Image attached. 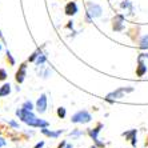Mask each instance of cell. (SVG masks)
I'll list each match as a JSON object with an SVG mask.
<instances>
[{
    "label": "cell",
    "instance_id": "1",
    "mask_svg": "<svg viewBox=\"0 0 148 148\" xmlns=\"http://www.w3.org/2000/svg\"><path fill=\"white\" fill-rule=\"evenodd\" d=\"M16 115L19 119H21V120L24 121L25 124H28V125H31V127H41L44 128L48 125V123L44 120H41V119H38V117L35 116L34 114H32L31 111H27L24 110V108H20V110L16 111Z\"/></svg>",
    "mask_w": 148,
    "mask_h": 148
},
{
    "label": "cell",
    "instance_id": "2",
    "mask_svg": "<svg viewBox=\"0 0 148 148\" xmlns=\"http://www.w3.org/2000/svg\"><path fill=\"white\" fill-rule=\"evenodd\" d=\"M91 120H92V116L87 111H79L71 117L72 123H90Z\"/></svg>",
    "mask_w": 148,
    "mask_h": 148
},
{
    "label": "cell",
    "instance_id": "3",
    "mask_svg": "<svg viewBox=\"0 0 148 148\" xmlns=\"http://www.w3.org/2000/svg\"><path fill=\"white\" fill-rule=\"evenodd\" d=\"M131 91H134V88H119V90H116L115 92H111L110 95L107 96V99L110 100H112V99H120V97H123V95L124 93H127V92H131Z\"/></svg>",
    "mask_w": 148,
    "mask_h": 148
},
{
    "label": "cell",
    "instance_id": "4",
    "mask_svg": "<svg viewBox=\"0 0 148 148\" xmlns=\"http://www.w3.org/2000/svg\"><path fill=\"white\" fill-rule=\"evenodd\" d=\"M101 7L97 5V4H93V3H90L88 4V15L91 17H99L101 15Z\"/></svg>",
    "mask_w": 148,
    "mask_h": 148
},
{
    "label": "cell",
    "instance_id": "5",
    "mask_svg": "<svg viewBox=\"0 0 148 148\" xmlns=\"http://www.w3.org/2000/svg\"><path fill=\"white\" fill-rule=\"evenodd\" d=\"M36 108H38V111L40 114H44L45 110H47V96H45L44 93H43L38 99V101H36Z\"/></svg>",
    "mask_w": 148,
    "mask_h": 148
},
{
    "label": "cell",
    "instance_id": "6",
    "mask_svg": "<svg viewBox=\"0 0 148 148\" xmlns=\"http://www.w3.org/2000/svg\"><path fill=\"white\" fill-rule=\"evenodd\" d=\"M101 127H103V124H97V127H96V128H93V130H91V131H90L91 138L93 139V141H95V143H96V144L99 145V147H104L103 143H100L99 139H97V134L100 132V128H101Z\"/></svg>",
    "mask_w": 148,
    "mask_h": 148
},
{
    "label": "cell",
    "instance_id": "7",
    "mask_svg": "<svg viewBox=\"0 0 148 148\" xmlns=\"http://www.w3.org/2000/svg\"><path fill=\"white\" fill-rule=\"evenodd\" d=\"M25 69H27V66H25V64H21L20 68H19V71L16 72V82L17 83H23V82H24Z\"/></svg>",
    "mask_w": 148,
    "mask_h": 148
},
{
    "label": "cell",
    "instance_id": "8",
    "mask_svg": "<svg viewBox=\"0 0 148 148\" xmlns=\"http://www.w3.org/2000/svg\"><path fill=\"white\" fill-rule=\"evenodd\" d=\"M77 12V5H76L75 1H69L66 5V14L69 15V16H73V15Z\"/></svg>",
    "mask_w": 148,
    "mask_h": 148
},
{
    "label": "cell",
    "instance_id": "9",
    "mask_svg": "<svg viewBox=\"0 0 148 148\" xmlns=\"http://www.w3.org/2000/svg\"><path fill=\"white\" fill-rule=\"evenodd\" d=\"M123 20H124V17L120 16V15L114 19V25H112V27H114L115 31H121V29L124 28L123 27Z\"/></svg>",
    "mask_w": 148,
    "mask_h": 148
},
{
    "label": "cell",
    "instance_id": "10",
    "mask_svg": "<svg viewBox=\"0 0 148 148\" xmlns=\"http://www.w3.org/2000/svg\"><path fill=\"white\" fill-rule=\"evenodd\" d=\"M145 72H147V66L141 62V58H139V67H138V71H136V75L143 76Z\"/></svg>",
    "mask_w": 148,
    "mask_h": 148
},
{
    "label": "cell",
    "instance_id": "11",
    "mask_svg": "<svg viewBox=\"0 0 148 148\" xmlns=\"http://www.w3.org/2000/svg\"><path fill=\"white\" fill-rule=\"evenodd\" d=\"M41 132H43V134L44 135H47V136H51V138H58L59 135H62V130H60V131H58V132H53V131H48V130H47V128H43V130H41Z\"/></svg>",
    "mask_w": 148,
    "mask_h": 148
},
{
    "label": "cell",
    "instance_id": "12",
    "mask_svg": "<svg viewBox=\"0 0 148 148\" xmlns=\"http://www.w3.org/2000/svg\"><path fill=\"white\" fill-rule=\"evenodd\" d=\"M11 92V86L10 84H3L0 87V96H7Z\"/></svg>",
    "mask_w": 148,
    "mask_h": 148
},
{
    "label": "cell",
    "instance_id": "13",
    "mask_svg": "<svg viewBox=\"0 0 148 148\" xmlns=\"http://www.w3.org/2000/svg\"><path fill=\"white\" fill-rule=\"evenodd\" d=\"M123 135L127 139H131V140H132V145H136V138H135V136H136V131H135V130H132L131 132H127V134H123Z\"/></svg>",
    "mask_w": 148,
    "mask_h": 148
},
{
    "label": "cell",
    "instance_id": "14",
    "mask_svg": "<svg viewBox=\"0 0 148 148\" xmlns=\"http://www.w3.org/2000/svg\"><path fill=\"white\" fill-rule=\"evenodd\" d=\"M140 48H148V35L143 36L140 40Z\"/></svg>",
    "mask_w": 148,
    "mask_h": 148
},
{
    "label": "cell",
    "instance_id": "15",
    "mask_svg": "<svg viewBox=\"0 0 148 148\" xmlns=\"http://www.w3.org/2000/svg\"><path fill=\"white\" fill-rule=\"evenodd\" d=\"M21 108H24V110H27V111H32L34 106H32L31 101H25V103L23 104V107H21Z\"/></svg>",
    "mask_w": 148,
    "mask_h": 148
},
{
    "label": "cell",
    "instance_id": "16",
    "mask_svg": "<svg viewBox=\"0 0 148 148\" xmlns=\"http://www.w3.org/2000/svg\"><path fill=\"white\" fill-rule=\"evenodd\" d=\"M120 5H121V8H130V10L132 11V5H131V3H130L128 0H125V1H123V3H121Z\"/></svg>",
    "mask_w": 148,
    "mask_h": 148
},
{
    "label": "cell",
    "instance_id": "17",
    "mask_svg": "<svg viewBox=\"0 0 148 148\" xmlns=\"http://www.w3.org/2000/svg\"><path fill=\"white\" fill-rule=\"evenodd\" d=\"M7 79V72H5V69L0 68V80H5Z\"/></svg>",
    "mask_w": 148,
    "mask_h": 148
},
{
    "label": "cell",
    "instance_id": "18",
    "mask_svg": "<svg viewBox=\"0 0 148 148\" xmlns=\"http://www.w3.org/2000/svg\"><path fill=\"white\" fill-rule=\"evenodd\" d=\"M58 115H59V117H64L66 116V108H63V107H60L58 110Z\"/></svg>",
    "mask_w": 148,
    "mask_h": 148
},
{
    "label": "cell",
    "instance_id": "19",
    "mask_svg": "<svg viewBox=\"0 0 148 148\" xmlns=\"http://www.w3.org/2000/svg\"><path fill=\"white\" fill-rule=\"evenodd\" d=\"M59 148H73V147H72V145H71V144H68L67 141H63L62 144L59 145Z\"/></svg>",
    "mask_w": 148,
    "mask_h": 148
},
{
    "label": "cell",
    "instance_id": "20",
    "mask_svg": "<svg viewBox=\"0 0 148 148\" xmlns=\"http://www.w3.org/2000/svg\"><path fill=\"white\" fill-rule=\"evenodd\" d=\"M45 62V56L44 55H39V58H38V64H43V63Z\"/></svg>",
    "mask_w": 148,
    "mask_h": 148
},
{
    "label": "cell",
    "instance_id": "21",
    "mask_svg": "<svg viewBox=\"0 0 148 148\" xmlns=\"http://www.w3.org/2000/svg\"><path fill=\"white\" fill-rule=\"evenodd\" d=\"M7 58L10 59V63H11V64L14 66V64H15V60H14V58L11 56V52H10V51H7Z\"/></svg>",
    "mask_w": 148,
    "mask_h": 148
},
{
    "label": "cell",
    "instance_id": "22",
    "mask_svg": "<svg viewBox=\"0 0 148 148\" xmlns=\"http://www.w3.org/2000/svg\"><path fill=\"white\" fill-rule=\"evenodd\" d=\"M39 53H40V51H36V52H35L34 55H32L31 58H29V62H34V60H35V58H36V56H39Z\"/></svg>",
    "mask_w": 148,
    "mask_h": 148
},
{
    "label": "cell",
    "instance_id": "23",
    "mask_svg": "<svg viewBox=\"0 0 148 148\" xmlns=\"http://www.w3.org/2000/svg\"><path fill=\"white\" fill-rule=\"evenodd\" d=\"M43 145H44V141H40V143H38V144L35 145V148H41Z\"/></svg>",
    "mask_w": 148,
    "mask_h": 148
},
{
    "label": "cell",
    "instance_id": "24",
    "mask_svg": "<svg viewBox=\"0 0 148 148\" xmlns=\"http://www.w3.org/2000/svg\"><path fill=\"white\" fill-rule=\"evenodd\" d=\"M5 145V140L3 138H0V147H4Z\"/></svg>",
    "mask_w": 148,
    "mask_h": 148
},
{
    "label": "cell",
    "instance_id": "25",
    "mask_svg": "<svg viewBox=\"0 0 148 148\" xmlns=\"http://www.w3.org/2000/svg\"><path fill=\"white\" fill-rule=\"evenodd\" d=\"M10 124L12 125V127H19V125H17V124L15 123V121H10Z\"/></svg>",
    "mask_w": 148,
    "mask_h": 148
},
{
    "label": "cell",
    "instance_id": "26",
    "mask_svg": "<svg viewBox=\"0 0 148 148\" xmlns=\"http://www.w3.org/2000/svg\"><path fill=\"white\" fill-rule=\"evenodd\" d=\"M80 134H82V132H73V134H71V136H79Z\"/></svg>",
    "mask_w": 148,
    "mask_h": 148
},
{
    "label": "cell",
    "instance_id": "27",
    "mask_svg": "<svg viewBox=\"0 0 148 148\" xmlns=\"http://www.w3.org/2000/svg\"><path fill=\"white\" fill-rule=\"evenodd\" d=\"M141 58H148V53H143V55H141Z\"/></svg>",
    "mask_w": 148,
    "mask_h": 148
},
{
    "label": "cell",
    "instance_id": "28",
    "mask_svg": "<svg viewBox=\"0 0 148 148\" xmlns=\"http://www.w3.org/2000/svg\"><path fill=\"white\" fill-rule=\"evenodd\" d=\"M0 49H1V45H0Z\"/></svg>",
    "mask_w": 148,
    "mask_h": 148
},
{
    "label": "cell",
    "instance_id": "29",
    "mask_svg": "<svg viewBox=\"0 0 148 148\" xmlns=\"http://www.w3.org/2000/svg\"><path fill=\"white\" fill-rule=\"evenodd\" d=\"M147 144H148V141H147Z\"/></svg>",
    "mask_w": 148,
    "mask_h": 148
},
{
    "label": "cell",
    "instance_id": "30",
    "mask_svg": "<svg viewBox=\"0 0 148 148\" xmlns=\"http://www.w3.org/2000/svg\"><path fill=\"white\" fill-rule=\"evenodd\" d=\"M92 148H95V147H92Z\"/></svg>",
    "mask_w": 148,
    "mask_h": 148
}]
</instances>
